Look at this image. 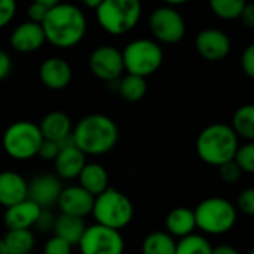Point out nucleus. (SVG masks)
<instances>
[{
  "label": "nucleus",
  "instance_id": "obj_1",
  "mask_svg": "<svg viewBox=\"0 0 254 254\" xmlns=\"http://www.w3.org/2000/svg\"><path fill=\"white\" fill-rule=\"evenodd\" d=\"M45 40L55 48L70 49L79 45L88 30L85 12L73 3H57L40 24Z\"/></svg>",
  "mask_w": 254,
  "mask_h": 254
},
{
  "label": "nucleus",
  "instance_id": "obj_2",
  "mask_svg": "<svg viewBox=\"0 0 254 254\" xmlns=\"http://www.w3.org/2000/svg\"><path fill=\"white\" fill-rule=\"evenodd\" d=\"M74 146L85 156H103L112 152L119 141L116 122L103 113L83 116L71 131Z\"/></svg>",
  "mask_w": 254,
  "mask_h": 254
},
{
  "label": "nucleus",
  "instance_id": "obj_3",
  "mask_svg": "<svg viewBox=\"0 0 254 254\" xmlns=\"http://www.w3.org/2000/svg\"><path fill=\"white\" fill-rule=\"evenodd\" d=\"M240 146V138L228 124H211L205 127L196 138V153L199 159L211 167H220L234 159Z\"/></svg>",
  "mask_w": 254,
  "mask_h": 254
},
{
  "label": "nucleus",
  "instance_id": "obj_4",
  "mask_svg": "<svg viewBox=\"0 0 254 254\" xmlns=\"http://www.w3.org/2000/svg\"><path fill=\"white\" fill-rule=\"evenodd\" d=\"M138 0H101L94 10L98 25L112 36H122L137 27L141 18Z\"/></svg>",
  "mask_w": 254,
  "mask_h": 254
},
{
  "label": "nucleus",
  "instance_id": "obj_5",
  "mask_svg": "<svg viewBox=\"0 0 254 254\" xmlns=\"http://www.w3.org/2000/svg\"><path fill=\"white\" fill-rule=\"evenodd\" d=\"M91 214L97 225L121 232L134 219V204L125 193L110 186L95 196Z\"/></svg>",
  "mask_w": 254,
  "mask_h": 254
},
{
  "label": "nucleus",
  "instance_id": "obj_6",
  "mask_svg": "<svg viewBox=\"0 0 254 254\" xmlns=\"http://www.w3.org/2000/svg\"><path fill=\"white\" fill-rule=\"evenodd\" d=\"M195 226L207 235H223L234 229L238 211L226 198L211 196L202 199L193 210Z\"/></svg>",
  "mask_w": 254,
  "mask_h": 254
},
{
  "label": "nucleus",
  "instance_id": "obj_7",
  "mask_svg": "<svg viewBox=\"0 0 254 254\" xmlns=\"http://www.w3.org/2000/svg\"><path fill=\"white\" fill-rule=\"evenodd\" d=\"M121 52L127 74L144 79L156 73L164 63V51L153 39L141 37L131 40Z\"/></svg>",
  "mask_w": 254,
  "mask_h": 254
},
{
  "label": "nucleus",
  "instance_id": "obj_8",
  "mask_svg": "<svg viewBox=\"0 0 254 254\" xmlns=\"http://www.w3.org/2000/svg\"><path fill=\"white\" fill-rule=\"evenodd\" d=\"M43 143L39 125L30 121H16L10 124L1 137V146L6 155L15 161H28L37 156Z\"/></svg>",
  "mask_w": 254,
  "mask_h": 254
},
{
  "label": "nucleus",
  "instance_id": "obj_9",
  "mask_svg": "<svg viewBox=\"0 0 254 254\" xmlns=\"http://www.w3.org/2000/svg\"><path fill=\"white\" fill-rule=\"evenodd\" d=\"M149 28L156 43L176 45L182 42L186 34V21L179 9L162 4L152 10Z\"/></svg>",
  "mask_w": 254,
  "mask_h": 254
},
{
  "label": "nucleus",
  "instance_id": "obj_10",
  "mask_svg": "<svg viewBox=\"0 0 254 254\" xmlns=\"http://www.w3.org/2000/svg\"><path fill=\"white\" fill-rule=\"evenodd\" d=\"M77 246L82 254H124L125 252L121 232L97 223L86 226Z\"/></svg>",
  "mask_w": 254,
  "mask_h": 254
},
{
  "label": "nucleus",
  "instance_id": "obj_11",
  "mask_svg": "<svg viewBox=\"0 0 254 254\" xmlns=\"http://www.w3.org/2000/svg\"><path fill=\"white\" fill-rule=\"evenodd\" d=\"M88 63L92 74L103 82H115L124 73L122 52L112 45L97 46L91 52Z\"/></svg>",
  "mask_w": 254,
  "mask_h": 254
},
{
  "label": "nucleus",
  "instance_id": "obj_12",
  "mask_svg": "<svg viewBox=\"0 0 254 254\" xmlns=\"http://www.w3.org/2000/svg\"><path fill=\"white\" fill-rule=\"evenodd\" d=\"M195 48L201 58L210 63L223 61L231 54V39L220 28H204L195 37Z\"/></svg>",
  "mask_w": 254,
  "mask_h": 254
},
{
  "label": "nucleus",
  "instance_id": "obj_13",
  "mask_svg": "<svg viewBox=\"0 0 254 254\" xmlns=\"http://www.w3.org/2000/svg\"><path fill=\"white\" fill-rule=\"evenodd\" d=\"M61 190L63 182L55 174H40L28 183L27 199L34 202L42 210H48L57 204Z\"/></svg>",
  "mask_w": 254,
  "mask_h": 254
},
{
  "label": "nucleus",
  "instance_id": "obj_14",
  "mask_svg": "<svg viewBox=\"0 0 254 254\" xmlns=\"http://www.w3.org/2000/svg\"><path fill=\"white\" fill-rule=\"evenodd\" d=\"M39 79L48 89L61 91L71 83L73 70L64 58L48 57L39 67Z\"/></svg>",
  "mask_w": 254,
  "mask_h": 254
},
{
  "label": "nucleus",
  "instance_id": "obj_15",
  "mask_svg": "<svg viewBox=\"0 0 254 254\" xmlns=\"http://www.w3.org/2000/svg\"><path fill=\"white\" fill-rule=\"evenodd\" d=\"M94 199L95 198L92 195L83 190L79 185H76V186L63 188L60 198L57 201V205L61 214L85 219L88 214L92 213Z\"/></svg>",
  "mask_w": 254,
  "mask_h": 254
},
{
  "label": "nucleus",
  "instance_id": "obj_16",
  "mask_svg": "<svg viewBox=\"0 0 254 254\" xmlns=\"http://www.w3.org/2000/svg\"><path fill=\"white\" fill-rule=\"evenodd\" d=\"M46 43L45 34L40 24L31 21H24L18 24L9 37V45L15 52L19 54H33L39 51Z\"/></svg>",
  "mask_w": 254,
  "mask_h": 254
},
{
  "label": "nucleus",
  "instance_id": "obj_17",
  "mask_svg": "<svg viewBox=\"0 0 254 254\" xmlns=\"http://www.w3.org/2000/svg\"><path fill=\"white\" fill-rule=\"evenodd\" d=\"M40 213H42L40 207H37L30 199H25L16 205L6 208L3 222H4L7 231H31V228H34Z\"/></svg>",
  "mask_w": 254,
  "mask_h": 254
},
{
  "label": "nucleus",
  "instance_id": "obj_18",
  "mask_svg": "<svg viewBox=\"0 0 254 254\" xmlns=\"http://www.w3.org/2000/svg\"><path fill=\"white\" fill-rule=\"evenodd\" d=\"M28 196V182L16 171L0 173V205L9 208L25 201Z\"/></svg>",
  "mask_w": 254,
  "mask_h": 254
},
{
  "label": "nucleus",
  "instance_id": "obj_19",
  "mask_svg": "<svg viewBox=\"0 0 254 254\" xmlns=\"http://www.w3.org/2000/svg\"><path fill=\"white\" fill-rule=\"evenodd\" d=\"M85 165H86V156L74 144L61 147L58 156L54 161L55 176L61 182L77 179Z\"/></svg>",
  "mask_w": 254,
  "mask_h": 254
},
{
  "label": "nucleus",
  "instance_id": "obj_20",
  "mask_svg": "<svg viewBox=\"0 0 254 254\" xmlns=\"http://www.w3.org/2000/svg\"><path fill=\"white\" fill-rule=\"evenodd\" d=\"M39 129L42 132L43 140L60 143L64 138L71 135L73 124L67 113L61 112V110H54V112L46 113L42 118V121L39 124Z\"/></svg>",
  "mask_w": 254,
  "mask_h": 254
},
{
  "label": "nucleus",
  "instance_id": "obj_21",
  "mask_svg": "<svg viewBox=\"0 0 254 254\" xmlns=\"http://www.w3.org/2000/svg\"><path fill=\"white\" fill-rule=\"evenodd\" d=\"M77 179H79V186L94 198L101 195L104 190L110 188L107 170L97 162H86Z\"/></svg>",
  "mask_w": 254,
  "mask_h": 254
},
{
  "label": "nucleus",
  "instance_id": "obj_22",
  "mask_svg": "<svg viewBox=\"0 0 254 254\" xmlns=\"http://www.w3.org/2000/svg\"><path fill=\"white\" fill-rule=\"evenodd\" d=\"M195 216L193 210L188 207L173 208L165 217V232L173 238H185L195 232Z\"/></svg>",
  "mask_w": 254,
  "mask_h": 254
},
{
  "label": "nucleus",
  "instance_id": "obj_23",
  "mask_svg": "<svg viewBox=\"0 0 254 254\" xmlns=\"http://www.w3.org/2000/svg\"><path fill=\"white\" fill-rule=\"evenodd\" d=\"M85 229H86V226H85L83 219L67 216V214L57 216L55 222H54V228H52L54 235L64 240L65 243H68L71 247L79 244Z\"/></svg>",
  "mask_w": 254,
  "mask_h": 254
},
{
  "label": "nucleus",
  "instance_id": "obj_24",
  "mask_svg": "<svg viewBox=\"0 0 254 254\" xmlns=\"http://www.w3.org/2000/svg\"><path fill=\"white\" fill-rule=\"evenodd\" d=\"M232 131L238 138H244L249 141L254 140V106L244 104L238 107L232 116Z\"/></svg>",
  "mask_w": 254,
  "mask_h": 254
},
{
  "label": "nucleus",
  "instance_id": "obj_25",
  "mask_svg": "<svg viewBox=\"0 0 254 254\" xmlns=\"http://www.w3.org/2000/svg\"><path fill=\"white\" fill-rule=\"evenodd\" d=\"M177 241L165 231H155L144 237L141 254H176Z\"/></svg>",
  "mask_w": 254,
  "mask_h": 254
},
{
  "label": "nucleus",
  "instance_id": "obj_26",
  "mask_svg": "<svg viewBox=\"0 0 254 254\" xmlns=\"http://www.w3.org/2000/svg\"><path fill=\"white\" fill-rule=\"evenodd\" d=\"M119 95L128 103H137L144 98L147 92V82L144 77L125 74L118 83Z\"/></svg>",
  "mask_w": 254,
  "mask_h": 254
},
{
  "label": "nucleus",
  "instance_id": "obj_27",
  "mask_svg": "<svg viewBox=\"0 0 254 254\" xmlns=\"http://www.w3.org/2000/svg\"><path fill=\"white\" fill-rule=\"evenodd\" d=\"M3 241L9 254H31L36 247V238L31 231H7Z\"/></svg>",
  "mask_w": 254,
  "mask_h": 254
},
{
  "label": "nucleus",
  "instance_id": "obj_28",
  "mask_svg": "<svg viewBox=\"0 0 254 254\" xmlns=\"http://www.w3.org/2000/svg\"><path fill=\"white\" fill-rule=\"evenodd\" d=\"M213 246L211 243L198 234H192L189 237L182 238L176 244V254H211Z\"/></svg>",
  "mask_w": 254,
  "mask_h": 254
},
{
  "label": "nucleus",
  "instance_id": "obj_29",
  "mask_svg": "<svg viewBox=\"0 0 254 254\" xmlns=\"http://www.w3.org/2000/svg\"><path fill=\"white\" fill-rule=\"evenodd\" d=\"M246 0H211L210 7L216 16L225 21L240 19L243 9L246 6Z\"/></svg>",
  "mask_w": 254,
  "mask_h": 254
},
{
  "label": "nucleus",
  "instance_id": "obj_30",
  "mask_svg": "<svg viewBox=\"0 0 254 254\" xmlns=\"http://www.w3.org/2000/svg\"><path fill=\"white\" fill-rule=\"evenodd\" d=\"M238 168L241 170V173L246 174H253L254 173V143L249 141L244 143L243 146H238L235 156L232 159Z\"/></svg>",
  "mask_w": 254,
  "mask_h": 254
},
{
  "label": "nucleus",
  "instance_id": "obj_31",
  "mask_svg": "<svg viewBox=\"0 0 254 254\" xmlns=\"http://www.w3.org/2000/svg\"><path fill=\"white\" fill-rule=\"evenodd\" d=\"M58 3V0H36L27 7L28 21L34 24H42L46 18L48 12Z\"/></svg>",
  "mask_w": 254,
  "mask_h": 254
},
{
  "label": "nucleus",
  "instance_id": "obj_32",
  "mask_svg": "<svg viewBox=\"0 0 254 254\" xmlns=\"http://www.w3.org/2000/svg\"><path fill=\"white\" fill-rule=\"evenodd\" d=\"M237 207H238V210H240L243 214H246L247 217H253L254 216V189L253 188H247V189H244V190L238 195Z\"/></svg>",
  "mask_w": 254,
  "mask_h": 254
},
{
  "label": "nucleus",
  "instance_id": "obj_33",
  "mask_svg": "<svg viewBox=\"0 0 254 254\" xmlns=\"http://www.w3.org/2000/svg\"><path fill=\"white\" fill-rule=\"evenodd\" d=\"M219 174H220L222 180H223L225 183H228V185H235V183H238L240 179H241V176H243L241 170L238 168V165H237L234 161H229V162L220 165V167H219Z\"/></svg>",
  "mask_w": 254,
  "mask_h": 254
},
{
  "label": "nucleus",
  "instance_id": "obj_34",
  "mask_svg": "<svg viewBox=\"0 0 254 254\" xmlns=\"http://www.w3.org/2000/svg\"><path fill=\"white\" fill-rule=\"evenodd\" d=\"M43 254H71V246L64 240L52 235L43 246Z\"/></svg>",
  "mask_w": 254,
  "mask_h": 254
},
{
  "label": "nucleus",
  "instance_id": "obj_35",
  "mask_svg": "<svg viewBox=\"0 0 254 254\" xmlns=\"http://www.w3.org/2000/svg\"><path fill=\"white\" fill-rule=\"evenodd\" d=\"M16 13V3L13 0H0V30L4 28Z\"/></svg>",
  "mask_w": 254,
  "mask_h": 254
},
{
  "label": "nucleus",
  "instance_id": "obj_36",
  "mask_svg": "<svg viewBox=\"0 0 254 254\" xmlns=\"http://www.w3.org/2000/svg\"><path fill=\"white\" fill-rule=\"evenodd\" d=\"M241 68L250 79L254 77V43H250L241 54Z\"/></svg>",
  "mask_w": 254,
  "mask_h": 254
},
{
  "label": "nucleus",
  "instance_id": "obj_37",
  "mask_svg": "<svg viewBox=\"0 0 254 254\" xmlns=\"http://www.w3.org/2000/svg\"><path fill=\"white\" fill-rule=\"evenodd\" d=\"M60 150H61V149H60L58 143L43 140V143H42V146H40V149H39L37 156H40V158L45 159V161H55V158L58 156Z\"/></svg>",
  "mask_w": 254,
  "mask_h": 254
},
{
  "label": "nucleus",
  "instance_id": "obj_38",
  "mask_svg": "<svg viewBox=\"0 0 254 254\" xmlns=\"http://www.w3.org/2000/svg\"><path fill=\"white\" fill-rule=\"evenodd\" d=\"M54 222H55V217L48 211V210H42L34 228L40 232H48V231H52L54 228Z\"/></svg>",
  "mask_w": 254,
  "mask_h": 254
},
{
  "label": "nucleus",
  "instance_id": "obj_39",
  "mask_svg": "<svg viewBox=\"0 0 254 254\" xmlns=\"http://www.w3.org/2000/svg\"><path fill=\"white\" fill-rule=\"evenodd\" d=\"M12 67H13V64H12L10 55L6 51L0 49V80L6 79L10 74Z\"/></svg>",
  "mask_w": 254,
  "mask_h": 254
},
{
  "label": "nucleus",
  "instance_id": "obj_40",
  "mask_svg": "<svg viewBox=\"0 0 254 254\" xmlns=\"http://www.w3.org/2000/svg\"><path fill=\"white\" fill-rule=\"evenodd\" d=\"M241 22L247 27V28H254V4L252 3H246L243 13L240 16Z\"/></svg>",
  "mask_w": 254,
  "mask_h": 254
},
{
  "label": "nucleus",
  "instance_id": "obj_41",
  "mask_svg": "<svg viewBox=\"0 0 254 254\" xmlns=\"http://www.w3.org/2000/svg\"><path fill=\"white\" fill-rule=\"evenodd\" d=\"M211 254H241L235 247L229 246V244H220L217 247H213V253Z\"/></svg>",
  "mask_w": 254,
  "mask_h": 254
},
{
  "label": "nucleus",
  "instance_id": "obj_42",
  "mask_svg": "<svg viewBox=\"0 0 254 254\" xmlns=\"http://www.w3.org/2000/svg\"><path fill=\"white\" fill-rule=\"evenodd\" d=\"M100 3H101V0H85V1H83V4H85L86 7L92 9V10H95V9L100 6Z\"/></svg>",
  "mask_w": 254,
  "mask_h": 254
},
{
  "label": "nucleus",
  "instance_id": "obj_43",
  "mask_svg": "<svg viewBox=\"0 0 254 254\" xmlns=\"http://www.w3.org/2000/svg\"><path fill=\"white\" fill-rule=\"evenodd\" d=\"M0 254H9L7 253V249H6V246H4V241H3V238H0Z\"/></svg>",
  "mask_w": 254,
  "mask_h": 254
},
{
  "label": "nucleus",
  "instance_id": "obj_44",
  "mask_svg": "<svg viewBox=\"0 0 254 254\" xmlns=\"http://www.w3.org/2000/svg\"><path fill=\"white\" fill-rule=\"evenodd\" d=\"M249 254H254V250H252V252H250V253Z\"/></svg>",
  "mask_w": 254,
  "mask_h": 254
}]
</instances>
